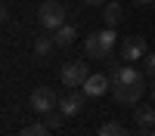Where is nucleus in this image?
Returning a JSON list of instances; mask_svg holds the SVG:
<instances>
[{"mask_svg":"<svg viewBox=\"0 0 155 136\" xmlns=\"http://www.w3.org/2000/svg\"><path fill=\"white\" fill-rule=\"evenodd\" d=\"M28 105H31V111H37V115H47V111H53L59 105V99H56V93L50 90V87H37L31 93V99H28Z\"/></svg>","mask_w":155,"mask_h":136,"instance_id":"nucleus-3","label":"nucleus"},{"mask_svg":"<svg viewBox=\"0 0 155 136\" xmlns=\"http://www.w3.org/2000/svg\"><path fill=\"white\" fill-rule=\"evenodd\" d=\"M90 77V71L84 62H68L65 68H62V84L65 87H84V81Z\"/></svg>","mask_w":155,"mask_h":136,"instance_id":"nucleus-6","label":"nucleus"},{"mask_svg":"<svg viewBox=\"0 0 155 136\" xmlns=\"http://www.w3.org/2000/svg\"><path fill=\"white\" fill-rule=\"evenodd\" d=\"M62 121H65V115H62V111H47V115H44V124H47V127L50 130H56V127H62Z\"/></svg>","mask_w":155,"mask_h":136,"instance_id":"nucleus-16","label":"nucleus"},{"mask_svg":"<svg viewBox=\"0 0 155 136\" xmlns=\"http://www.w3.org/2000/svg\"><path fill=\"white\" fill-rule=\"evenodd\" d=\"M99 136H130L121 124H115V121H109V124H102L99 127Z\"/></svg>","mask_w":155,"mask_h":136,"instance_id":"nucleus-13","label":"nucleus"},{"mask_svg":"<svg viewBox=\"0 0 155 136\" xmlns=\"http://www.w3.org/2000/svg\"><path fill=\"white\" fill-rule=\"evenodd\" d=\"M87 6H106V0H84Z\"/></svg>","mask_w":155,"mask_h":136,"instance_id":"nucleus-18","label":"nucleus"},{"mask_svg":"<svg viewBox=\"0 0 155 136\" xmlns=\"http://www.w3.org/2000/svg\"><path fill=\"white\" fill-rule=\"evenodd\" d=\"M109 87H112V81L106 77V74H90V77L84 81V87H81V90H84V96H87V99H96V96H102V93H106Z\"/></svg>","mask_w":155,"mask_h":136,"instance_id":"nucleus-7","label":"nucleus"},{"mask_svg":"<svg viewBox=\"0 0 155 136\" xmlns=\"http://www.w3.org/2000/svg\"><path fill=\"white\" fill-rule=\"evenodd\" d=\"M137 3H140V6H149V3H155V0H137Z\"/></svg>","mask_w":155,"mask_h":136,"instance_id":"nucleus-19","label":"nucleus"},{"mask_svg":"<svg viewBox=\"0 0 155 136\" xmlns=\"http://www.w3.org/2000/svg\"><path fill=\"white\" fill-rule=\"evenodd\" d=\"M102 16H106V25H109V28H115V25H118V22L124 19V9H121L118 3H106Z\"/></svg>","mask_w":155,"mask_h":136,"instance_id":"nucleus-12","label":"nucleus"},{"mask_svg":"<svg viewBox=\"0 0 155 136\" xmlns=\"http://www.w3.org/2000/svg\"><path fill=\"white\" fill-rule=\"evenodd\" d=\"M146 53H149V49H146V40H143V37H127V40L121 43V59L130 62V65H134V62H143Z\"/></svg>","mask_w":155,"mask_h":136,"instance_id":"nucleus-5","label":"nucleus"},{"mask_svg":"<svg viewBox=\"0 0 155 136\" xmlns=\"http://www.w3.org/2000/svg\"><path fill=\"white\" fill-rule=\"evenodd\" d=\"M53 46H56L53 37H41V40L34 43V56H41V59H44V56H50V49H53Z\"/></svg>","mask_w":155,"mask_h":136,"instance_id":"nucleus-14","label":"nucleus"},{"mask_svg":"<svg viewBox=\"0 0 155 136\" xmlns=\"http://www.w3.org/2000/svg\"><path fill=\"white\" fill-rule=\"evenodd\" d=\"M84 49H87V56H93V59H109L115 53V31L112 28H102V31L87 34Z\"/></svg>","mask_w":155,"mask_h":136,"instance_id":"nucleus-1","label":"nucleus"},{"mask_svg":"<svg viewBox=\"0 0 155 136\" xmlns=\"http://www.w3.org/2000/svg\"><path fill=\"white\" fill-rule=\"evenodd\" d=\"M84 90L81 93H68L65 99H59V111H62V115H65V118H74V115H81V108H84Z\"/></svg>","mask_w":155,"mask_h":136,"instance_id":"nucleus-9","label":"nucleus"},{"mask_svg":"<svg viewBox=\"0 0 155 136\" xmlns=\"http://www.w3.org/2000/svg\"><path fill=\"white\" fill-rule=\"evenodd\" d=\"M112 84H143V71L134 68L130 62H127V65H121V68L112 71Z\"/></svg>","mask_w":155,"mask_h":136,"instance_id":"nucleus-8","label":"nucleus"},{"mask_svg":"<svg viewBox=\"0 0 155 136\" xmlns=\"http://www.w3.org/2000/svg\"><path fill=\"white\" fill-rule=\"evenodd\" d=\"M134 121H137L140 130H152V127H155V108H152V105H140V108L134 111Z\"/></svg>","mask_w":155,"mask_h":136,"instance_id":"nucleus-10","label":"nucleus"},{"mask_svg":"<svg viewBox=\"0 0 155 136\" xmlns=\"http://www.w3.org/2000/svg\"><path fill=\"white\" fill-rule=\"evenodd\" d=\"M112 96L121 105H137L143 99V84H112Z\"/></svg>","mask_w":155,"mask_h":136,"instance_id":"nucleus-4","label":"nucleus"},{"mask_svg":"<svg viewBox=\"0 0 155 136\" xmlns=\"http://www.w3.org/2000/svg\"><path fill=\"white\" fill-rule=\"evenodd\" d=\"M152 136H155V127H152Z\"/></svg>","mask_w":155,"mask_h":136,"instance_id":"nucleus-21","label":"nucleus"},{"mask_svg":"<svg viewBox=\"0 0 155 136\" xmlns=\"http://www.w3.org/2000/svg\"><path fill=\"white\" fill-rule=\"evenodd\" d=\"M37 16H41V25H44V28L56 31V28H62V25H65V6H62L59 0H44Z\"/></svg>","mask_w":155,"mask_h":136,"instance_id":"nucleus-2","label":"nucleus"},{"mask_svg":"<svg viewBox=\"0 0 155 136\" xmlns=\"http://www.w3.org/2000/svg\"><path fill=\"white\" fill-rule=\"evenodd\" d=\"M152 102H155V87H152Z\"/></svg>","mask_w":155,"mask_h":136,"instance_id":"nucleus-20","label":"nucleus"},{"mask_svg":"<svg viewBox=\"0 0 155 136\" xmlns=\"http://www.w3.org/2000/svg\"><path fill=\"white\" fill-rule=\"evenodd\" d=\"M19 136H50V127L47 124H28V127H22Z\"/></svg>","mask_w":155,"mask_h":136,"instance_id":"nucleus-15","label":"nucleus"},{"mask_svg":"<svg viewBox=\"0 0 155 136\" xmlns=\"http://www.w3.org/2000/svg\"><path fill=\"white\" fill-rule=\"evenodd\" d=\"M74 37H78V31L71 28V25H62V28H56V31H53L56 46H71V43H74Z\"/></svg>","mask_w":155,"mask_h":136,"instance_id":"nucleus-11","label":"nucleus"},{"mask_svg":"<svg viewBox=\"0 0 155 136\" xmlns=\"http://www.w3.org/2000/svg\"><path fill=\"white\" fill-rule=\"evenodd\" d=\"M143 74L155 77V53H146V56H143Z\"/></svg>","mask_w":155,"mask_h":136,"instance_id":"nucleus-17","label":"nucleus"}]
</instances>
